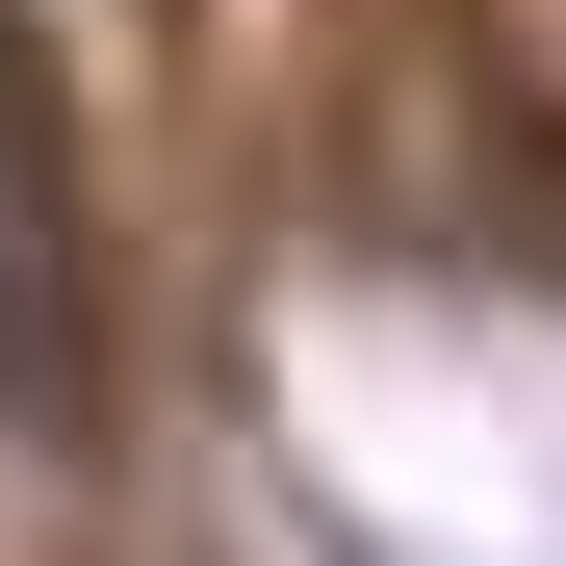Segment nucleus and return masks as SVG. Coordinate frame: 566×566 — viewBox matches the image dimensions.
<instances>
[{
  "label": "nucleus",
  "mask_w": 566,
  "mask_h": 566,
  "mask_svg": "<svg viewBox=\"0 0 566 566\" xmlns=\"http://www.w3.org/2000/svg\"><path fill=\"white\" fill-rule=\"evenodd\" d=\"M77 387H104V335H77V207H52L27 104H0V438H52Z\"/></svg>",
  "instance_id": "f257e3e1"
}]
</instances>
